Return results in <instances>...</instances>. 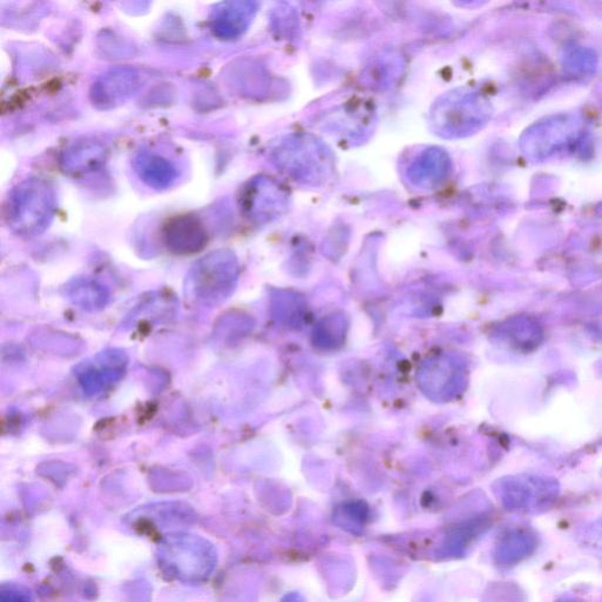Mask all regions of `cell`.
Wrapping results in <instances>:
<instances>
[{"mask_svg":"<svg viewBox=\"0 0 602 602\" xmlns=\"http://www.w3.org/2000/svg\"><path fill=\"white\" fill-rule=\"evenodd\" d=\"M254 5L247 2H225L214 6L209 20L213 35L219 39H234L249 26Z\"/></svg>","mask_w":602,"mask_h":602,"instance_id":"6","label":"cell"},{"mask_svg":"<svg viewBox=\"0 0 602 602\" xmlns=\"http://www.w3.org/2000/svg\"><path fill=\"white\" fill-rule=\"evenodd\" d=\"M57 195L53 186L40 178H30L13 187L4 209V219L19 237L40 236L55 219Z\"/></svg>","mask_w":602,"mask_h":602,"instance_id":"1","label":"cell"},{"mask_svg":"<svg viewBox=\"0 0 602 602\" xmlns=\"http://www.w3.org/2000/svg\"><path fill=\"white\" fill-rule=\"evenodd\" d=\"M238 273L237 259L226 250L214 251L199 260L189 274V285L197 296L218 300L227 296Z\"/></svg>","mask_w":602,"mask_h":602,"instance_id":"2","label":"cell"},{"mask_svg":"<svg viewBox=\"0 0 602 602\" xmlns=\"http://www.w3.org/2000/svg\"><path fill=\"white\" fill-rule=\"evenodd\" d=\"M209 240L205 225L197 217L178 216L163 227V242L176 254H192L202 251Z\"/></svg>","mask_w":602,"mask_h":602,"instance_id":"4","label":"cell"},{"mask_svg":"<svg viewBox=\"0 0 602 602\" xmlns=\"http://www.w3.org/2000/svg\"><path fill=\"white\" fill-rule=\"evenodd\" d=\"M142 88V75L131 66H117L93 83L90 99L98 110L109 111L123 105Z\"/></svg>","mask_w":602,"mask_h":602,"instance_id":"3","label":"cell"},{"mask_svg":"<svg viewBox=\"0 0 602 602\" xmlns=\"http://www.w3.org/2000/svg\"><path fill=\"white\" fill-rule=\"evenodd\" d=\"M133 169L142 182L153 190L170 189L179 177L176 166L170 160L150 152H140L133 158Z\"/></svg>","mask_w":602,"mask_h":602,"instance_id":"7","label":"cell"},{"mask_svg":"<svg viewBox=\"0 0 602 602\" xmlns=\"http://www.w3.org/2000/svg\"><path fill=\"white\" fill-rule=\"evenodd\" d=\"M109 151L95 139H83L73 143L60 156V169L72 177L86 176L99 171L105 165Z\"/></svg>","mask_w":602,"mask_h":602,"instance_id":"5","label":"cell"}]
</instances>
